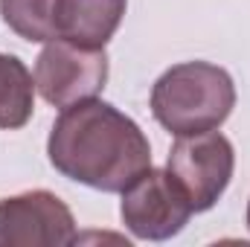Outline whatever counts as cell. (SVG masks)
<instances>
[{"label": "cell", "instance_id": "10", "mask_svg": "<svg viewBox=\"0 0 250 247\" xmlns=\"http://www.w3.org/2000/svg\"><path fill=\"white\" fill-rule=\"evenodd\" d=\"M248 230H250V201H248Z\"/></svg>", "mask_w": 250, "mask_h": 247}, {"label": "cell", "instance_id": "2", "mask_svg": "<svg viewBox=\"0 0 250 247\" xmlns=\"http://www.w3.org/2000/svg\"><path fill=\"white\" fill-rule=\"evenodd\" d=\"M233 108V76L209 62L175 64L151 87V114L175 137L215 131L227 123Z\"/></svg>", "mask_w": 250, "mask_h": 247}, {"label": "cell", "instance_id": "6", "mask_svg": "<svg viewBox=\"0 0 250 247\" xmlns=\"http://www.w3.org/2000/svg\"><path fill=\"white\" fill-rule=\"evenodd\" d=\"M76 242V218L56 192L29 189L0 198V247H64Z\"/></svg>", "mask_w": 250, "mask_h": 247}, {"label": "cell", "instance_id": "9", "mask_svg": "<svg viewBox=\"0 0 250 247\" xmlns=\"http://www.w3.org/2000/svg\"><path fill=\"white\" fill-rule=\"evenodd\" d=\"M0 18L23 41L47 44L59 35L56 0H0Z\"/></svg>", "mask_w": 250, "mask_h": 247}, {"label": "cell", "instance_id": "7", "mask_svg": "<svg viewBox=\"0 0 250 247\" xmlns=\"http://www.w3.org/2000/svg\"><path fill=\"white\" fill-rule=\"evenodd\" d=\"M128 0H56L59 35L82 47H105L125 18Z\"/></svg>", "mask_w": 250, "mask_h": 247}, {"label": "cell", "instance_id": "5", "mask_svg": "<svg viewBox=\"0 0 250 247\" xmlns=\"http://www.w3.org/2000/svg\"><path fill=\"white\" fill-rule=\"evenodd\" d=\"M120 215L131 236L143 242H166L187 227L192 204L169 169L148 166L123 189Z\"/></svg>", "mask_w": 250, "mask_h": 247}, {"label": "cell", "instance_id": "3", "mask_svg": "<svg viewBox=\"0 0 250 247\" xmlns=\"http://www.w3.org/2000/svg\"><path fill=\"white\" fill-rule=\"evenodd\" d=\"M35 90L44 102L67 108L102 93L108 82L105 47H82L62 35L50 38L35 59Z\"/></svg>", "mask_w": 250, "mask_h": 247}, {"label": "cell", "instance_id": "1", "mask_svg": "<svg viewBox=\"0 0 250 247\" xmlns=\"http://www.w3.org/2000/svg\"><path fill=\"white\" fill-rule=\"evenodd\" d=\"M47 157L67 181L123 192L151 166V145L131 117L93 96L62 108L47 140Z\"/></svg>", "mask_w": 250, "mask_h": 247}, {"label": "cell", "instance_id": "4", "mask_svg": "<svg viewBox=\"0 0 250 247\" xmlns=\"http://www.w3.org/2000/svg\"><path fill=\"white\" fill-rule=\"evenodd\" d=\"M166 169L189 198L192 212H207L218 204V198L233 181L236 151L233 143L218 134V128L184 134L172 143Z\"/></svg>", "mask_w": 250, "mask_h": 247}, {"label": "cell", "instance_id": "8", "mask_svg": "<svg viewBox=\"0 0 250 247\" xmlns=\"http://www.w3.org/2000/svg\"><path fill=\"white\" fill-rule=\"evenodd\" d=\"M35 79L12 53H0V128L18 131L32 120Z\"/></svg>", "mask_w": 250, "mask_h": 247}]
</instances>
